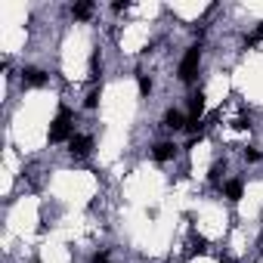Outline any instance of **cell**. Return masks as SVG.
<instances>
[{
	"label": "cell",
	"mask_w": 263,
	"mask_h": 263,
	"mask_svg": "<svg viewBox=\"0 0 263 263\" xmlns=\"http://www.w3.org/2000/svg\"><path fill=\"white\" fill-rule=\"evenodd\" d=\"M72 109H59L56 121H53V127H50V143H62V139H72Z\"/></svg>",
	"instance_id": "6da1fadb"
},
{
	"label": "cell",
	"mask_w": 263,
	"mask_h": 263,
	"mask_svg": "<svg viewBox=\"0 0 263 263\" xmlns=\"http://www.w3.org/2000/svg\"><path fill=\"white\" fill-rule=\"evenodd\" d=\"M198 62H201V47H189L183 62H180V78L183 81H192L195 72H198Z\"/></svg>",
	"instance_id": "7a4b0ae2"
},
{
	"label": "cell",
	"mask_w": 263,
	"mask_h": 263,
	"mask_svg": "<svg viewBox=\"0 0 263 263\" xmlns=\"http://www.w3.org/2000/svg\"><path fill=\"white\" fill-rule=\"evenodd\" d=\"M90 149H93V139L90 136H72V139H68V152H72L75 158L90 155Z\"/></svg>",
	"instance_id": "3957f363"
},
{
	"label": "cell",
	"mask_w": 263,
	"mask_h": 263,
	"mask_svg": "<svg viewBox=\"0 0 263 263\" xmlns=\"http://www.w3.org/2000/svg\"><path fill=\"white\" fill-rule=\"evenodd\" d=\"M201 115H204V93L195 90L189 96V121H201Z\"/></svg>",
	"instance_id": "277c9868"
},
{
	"label": "cell",
	"mask_w": 263,
	"mask_h": 263,
	"mask_svg": "<svg viewBox=\"0 0 263 263\" xmlns=\"http://www.w3.org/2000/svg\"><path fill=\"white\" fill-rule=\"evenodd\" d=\"M22 84H28V87H44V84H47V75L41 72V68H25V72H22Z\"/></svg>",
	"instance_id": "5b68a950"
},
{
	"label": "cell",
	"mask_w": 263,
	"mask_h": 263,
	"mask_svg": "<svg viewBox=\"0 0 263 263\" xmlns=\"http://www.w3.org/2000/svg\"><path fill=\"white\" fill-rule=\"evenodd\" d=\"M173 155H177V146H173V143H158V146L152 149V158H155V161H170Z\"/></svg>",
	"instance_id": "8992f818"
},
{
	"label": "cell",
	"mask_w": 263,
	"mask_h": 263,
	"mask_svg": "<svg viewBox=\"0 0 263 263\" xmlns=\"http://www.w3.org/2000/svg\"><path fill=\"white\" fill-rule=\"evenodd\" d=\"M164 127H167V130H183V127H186V118H183V112L170 109V112L164 115Z\"/></svg>",
	"instance_id": "52a82bcc"
},
{
	"label": "cell",
	"mask_w": 263,
	"mask_h": 263,
	"mask_svg": "<svg viewBox=\"0 0 263 263\" xmlns=\"http://www.w3.org/2000/svg\"><path fill=\"white\" fill-rule=\"evenodd\" d=\"M72 16H75V19H90V16H93V4H90V0L75 4V7H72Z\"/></svg>",
	"instance_id": "ba28073f"
},
{
	"label": "cell",
	"mask_w": 263,
	"mask_h": 263,
	"mask_svg": "<svg viewBox=\"0 0 263 263\" xmlns=\"http://www.w3.org/2000/svg\"><path fill=\"white\" fill-rule=\"evenodd\" d=\"M223 192H226V198L238 201V198H241V180H229V183L223 186Z\"/></svg>",
	"instance_id": "9c48e42d"
},
{
	"label": "cell",
	"mask_w": 263,
	"mask_h": 263,
	"mask_svg": "<svg viewBox=\"0 0 263 263\" xmlns=\"http://www.w3.org/2000/svg\"><path fill=\"white\" fill-rule=\"evenodd\" d=\"M207 248V241L201 238V235H192V241H189V254H201Z\"/></svg>",
	"instance_id": "30bf717a"
},
{
	"label": "cell",
	"mask_w": 263,
	"mask_h": 263,
	"mask_svg": "<svg viewBox=\"0 0 263 263\" xmlns=\"http://www.w3.org/2000/svg\"><path fill=\"white\" fill-rule=\"evenodd\" d=\"M99 72H102V59H99V53H93V56H90V78L96 81Z\"/></svg>",
	"instance_id": "8fae6325"
},
{
	"label": "cell",
	"mask_w": 263,
	"mask_h": 263,
	"mask_svg": "<svg viewBox=\"0 0 263 263\" xmlns=\"http://www.w3.org/2000/svg\"><path fill=\"white\" fill-rule=\"evenodd\" d=\"M136 81H139V93L149 96V93H152V81H149V75H139Z\"/></svg>",
	"instance_id": "7c38bea8"
},
{
	"label": "cell",
	"mask_w": 263,
	"mask_h": 263,
	"mask_svg": "<svg viewBox=\"0 0 263 263\" xmlns=\"http://www.w3.org/2000/svg\"><path fill=\"white\" fill-rule=\"evenodd\" d=\"M254 44H263V25L251 34V38H248V47H254Z\"/></svg>",
	"instance_id": "4fadbf2b"
},
{
	"label": "cell",
	"mask_w": 263,
	"mask_h": 263,
	"mask_svg": "<svg viewBox=\"0 0 263 263\" xmlns=\"http://www.w3.org/2000/svg\"><path fill=\"white\" fill-rule=\"evenodd\" d=\"M99 105V90H93L90 96H87V109H96Z\"/></svg>",
	"instance_id": "5bb4252c"
},
{
	"label": "cell",
	"mask_w": 263,
	"mask_h": 263,
	"mask_svg": "<svg viewBox=\"0 0 263 263\" xmlns=\"http://www.w3.org/2000/svg\"><path fill=\"white\" fill-rule=\"evenodd\" d=\"M90 263H109V254L99 251V254H93V260H90Z\"/></svg>",
	"instance_id": "9a60e30c"
},
{
	"label": "cell",
	"mask_w": 263,
	"mask_h": 263,
	"mask_svg": "<svg viewBox=\"0 0 263 263\" xmlns=\"http://www.w3.org/2000/svg\"><path fill=\"white\" fill-rule=\"evenodd\" d=\"M220 173H223V164H214L210 167V180H220Z\"/></svg>",
	"instance_id": "2e32d148"
},
{
	"label": "cell",
	"mask_w": 263,
	"mask_h": 263,
	"mask_svg": "<svg viewBox=\"0 0 263 263\" xmlns=\"http://www.w3.org/2000/svg\"><path fill=\"white\" fill-rule=\"evenodd\" d=\"M244 158H248V161H260V152H257V149H248V152H244Z\"/></svg>",
	"instance_id": "e0dca14e"
},
{
	"label": "cell",
	"mask_w": 263,
	"mask_h": 263,
	"mask_svg": "<svg viewBox=\"0 0 263 263\" xmlns=\"http://www.w3.org/2000/svg\"><path fill=\"white\" fill-rule=\"evenodd\" d=\"M130 4H127V0H115V4H112V10H127Z\"/></svg>",
	"instance_id": "ac0fdd59"
}]
</instances>
